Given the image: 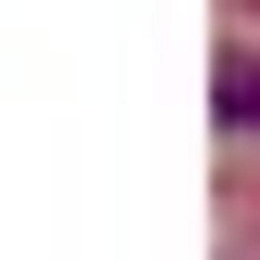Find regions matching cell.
Instances as JSON below:
<instances>
[{
    "label": "cell",
    "instance_id": "obj_1",
    "mask_svg": "<svg viewBox=\"0 0 260 260\" xmlns=\"http://www.w3.org/2000/svg\"><path fill=\"white\" fill-rule=\"evenodd\" d=\"M221 117H247V130H260V65H221Z\"/></svg>",
    "mask_w": 260,
    "mask_h": 260
}]
</instances>
